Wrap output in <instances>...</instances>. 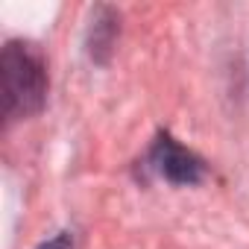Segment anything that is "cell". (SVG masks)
I'll list each match as a JSON object with an SVG mask.
<instances>
[{
  "instance_id": "obj_1",
  "label": "cell",
  "mask_w": 249,
  "mask_h": 249,
  "mask_svg": "<svg viewBox=\"0 0 249 249\" xmlns=\"http://www.w3.org/2000/svg\"><path fill=\"white\" fill-rule=\"evenodd\" d=\"M0 85H3V111L9 120L33 117L47 103V59L38 44L12 38L0 53Z\"/></svg>"
},
{
  "instance_id": "obj_2",
  "label": "cell",
  "mask_w": 249,
  "mask_h": 249,
  "mask_svg": "<svg viewBox=\"0 0 249 249\" xmlns=\"http://www.w3.org/2000/svg\"><path fill=\"white\" fill-rule=\"evenodd\" d=\"M147 167L159 179L179 185V188L199 185L205 179V161L196 153H191L188 147H182L176 138H170L167 132H159V138L153 141V150L147 156Z\"/></svg>"
},
{
  "instance_id": "obj_3",
  "label": "cell",
  "mask_w": 249,
  "mask_h": 249,
  "mask_svg": "<svg viewBox=\"0 0 249 249\" xmlns=\"http://www.w3.org/2000/svg\"><path fill=\"white\" fill-rule=\"evenodd\" d=\"M38 249H76L73 231H59L56 237H50V240H47V243H41Z\"/></svg>"
}]
</instances>
